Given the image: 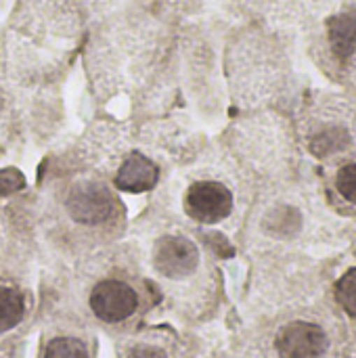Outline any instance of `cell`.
I'll return each instance as SVG.
<instances>
[{
	"instance_id": "1",
	"label": "cell",
	"mask_w": 356,
	"mask_h": 358,
	"mask_svg": "<svg viewBox=\"0 0 356 358\" xmlns=\"http://www.w3.org/2000/svg\"><path fill=\"white\" fill-rule=\"evenodd\" d=\"M50 201H57L63 216L82 229H103L120 218V197L105 176L97 172H76L61 180Z\"/></svg>"
},
{
	"instance_id": "2",
	"label": "cell",
	"mask_w": 356,
	"mask_h": 358,
	"mask_svg": "<svg viewBox=\"0 0 356 358\" xmlns=\"http://www.w3.org/2000/svg\"><path fill=\"white\" fill-rule=\"evenodd\" d=\"M170 199L180 203L183 214L204 227L225 222L235 210L233 185L214 168H187L170 187Z\"/></svg>"
},
{
	"instance_id": "3",
	"label": "cell",
	"mask_w": 356,
	"mask_h": 358,
	"mask_svg": "<svg viewBox=\"0 0 356 358\" xmlns=\"http://www.w3.org/2000/svg\"><path fill=\"white\" fill-rule=\"evenodd\" d=\"M151 262L157 275L170 281L191 277L199 266V250L193 239L183 233H168L155 239Z\"/></svg>"
},
{
	"instance_id": "4",
	"label": "cell",
	"mask_w": 356,
	"mask_h": 358,
	"mask_svg": "<svg viewBox=\"0 0 356 358\" xmlns=\"http://www.w3.org/2000/svg\"><path fill=\"white\" fill-rule=\"evenodd\" d=\"M88 306L103 323H122L130 319L138 308V296L126 281L105 279L90 292Z\"/></svg>"
},
{
	"instance_id": "5",
	"label": "cell",
	"mask_w": 356,
	"mask_h": 358,
	"mask_svg": "<svg viewBox=\"0 0 356 358\" xmlns=\"http://www.w3.org/2000/svg\"><path fill=\"white\" fill-rule=\"evenodd\" d=\"M157 180H159L157 162L151 155L136 149H128L115 164V170L111 172V185L115 191L122 193L153 191Z\"/></svg>"
},
{
	"instance_id": "6",
	"label": "cell",
	"mask_w": 356,
	"mask_h": 358,
	"mask_svg": "<svg viewBox=\"0 0 356 358\" xmlns=\"http://www.w3.org/2000/svg\"><path fill=\"white\" fill-rule=\"evenodd\" d=\"M275 348L281 358H321L327 350V336L315 323L296 321L279 331Z\"/></svg>"
},
{
	"instance_id": "7",
	"label": "cell",
	"mask_w": 356,
	"mask_h": 358,
	"mask_svg": "<svg viewBox=\"0 0 356 358\" xmlns=\"http://www.w3.org/2000/svg\"><path fill=\"white\" fill-rule=\"evenodd\" d=\"M327 38L338 59H348L356 50V6L327 19Z\"/></svg>"
},
{
	"instance_id": "8",
	"label": "cell",
	"mask_w": 356,
	"mask_h": 358,
	"mask_svg": "<svg viewBox=\"0 0 356 358\" xmlns=\"http://www.w3.org/2000/svg\"><path fill=\"white\" fill-rule=\"evenodd\" d=\"M23 315H25L23 294L15 287L0 285V334L17 327Z\"/></svg>"
},
{
	"instance_id": "9",
	"label": "cell",
	"mask_w": 356,
	"mask_h": 358,
	"mask_svg": "<svg viewBox=\"0 0 356 358\" xmlns=\"http://www.w3.org/2000/svg\"><path fill=\"white\" fill-rule=\"evenodd\" d=\"M348 143V134L342 128H325L323 132L315 134L311 141V151L319 157L332 155L336 151H342Z\"/></svg>"
},
{
	"instance_id": "10",
	"label": "cell",
	"mask_w": 356,
	"mask_h": 358,
	"mask_svg": "<svg viewBox=\"0 0 356 358\" xmlns=\"http://www.w3.org/2000/svg\"><path fill=\"white\" fill-rule=\"evenodd\" d=\"M44 358H88L86 344L76 338H55L48 346Z\"/></svg>"
},
{
	"instance_id": "11",
	"label": "cell",
	"mask_w": 356,
	"mask_h": 358,
	"mask_svg": "<svg viewBox=\"0 0 356 358\" xmlns=\"http://www.w3.org/2000/svg\"><path fill=\"white\" fill-rule=\"evenodd\" d=\"M338 304L356 319V268H350L336 285Z\"/></svg>"
},
{
	"instance_id": "12",
	"label": "cell",
	"mask_w": 356,
	"mask_h": 358,
	"mask_svg": "<svg viewBox=\"0 0 356 358\" xmlns=\"http://www.w3.org/2000/svg\"><path fill=\"white\" fill-rule=\"evenodd\" d=\"M336 187L346 201L356 203V164H348L338 172Z\"/></svg>"
},
{
	"instance_id": "13",
	"label": "cell",
	"mask_w": 356,
	"mask_h": 358,
	"mask_svg": "<svg viewBox=\"0 0 356 358\" xmlns=\"http://www.w3.org/2000/svg\"><path fill=\"white\" fill-rule=\"evenodd\" d=\"M23 189V176L17 170H0V195H10Z\"/></svg>"
},
{
	"instance_id": "14",
	"label": "cell",
	"mask_w": 356,
	"mask_h": 358,
	"mask_svg": "<svg viewBox=\"0 0 356 358\" xmlns=\"http://www.w3.org/2000/svg\"><path fill=\"white\" fill-rule=\"evenodd\" d=\"M126 358H168V355L157 348V346H149V344H141L136 348L130 350V355Z\"/></svg>"
},
{
	"instance_id": "15",
	"label": "cell",
	"mask_w": 356,
	"mask_h": 358,
	"mask_svg": "<svg viewBox=\"0 0 356 358\" xmlns=\"http://www.w3.org/2000/svg\"><path fill=\"white\" fill-rule=\"evenodd\" d=\"M4 115H6V92L0 86V122H2Z\"/></svg>"
}]
</instances>
